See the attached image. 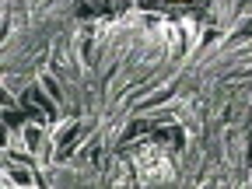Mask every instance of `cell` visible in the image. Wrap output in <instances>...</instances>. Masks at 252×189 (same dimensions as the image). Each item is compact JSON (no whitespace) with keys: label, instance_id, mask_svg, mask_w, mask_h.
I'll use <instances>...</instances> for the list:
<instances>
[{"label":"cell","instance_id":"obj_1","mask_svg":"<svg viewBox=\"0 0 252 189\" xmlns=\"http://www.w3.org/2000/svg\"><path fill=\"white\" fill-rule=\"evenodd\" d=\"M137 172L144 179H158V175H165L168 172V158L161 147H154V144H140V154H137Z\"/></svg>","mask_w":252,"mask_h":189},{"label":"cell","instance_id":"obj_2","mask_svg":"<svg viewBox=\"0 0 252 189\" xmlns=\"http://www.w3.org/2000/svg\"><path fill=\"white\" fill-rule=\"evenodd\" d=\"M161 4H172V7H179V4H193V0H161Z\"/></svg>","mask_w":252,"mask_h":189}]
</instances>
